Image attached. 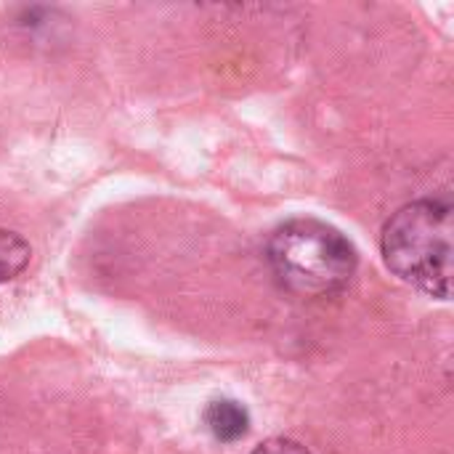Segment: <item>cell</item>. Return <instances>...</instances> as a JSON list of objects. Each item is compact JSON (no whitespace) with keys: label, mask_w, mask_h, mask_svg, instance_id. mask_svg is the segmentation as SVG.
Segmentation results:
<instances>
[{"label":"cell","mask_w":454,"mask_h":454,"mask_svg":"<svg viewBox=\"0 0 454 454\" xmlns=\"http://www.w3.org/2000/svg\"><path fill=\"white\" fill-rule=\"evenodd\" d=\"M253 454H311L301 442L293 439H269L263 442Z\"/></svg>","instance_id":"obj_5"},{"label":"cell","mask_w":454,"mask_h":454,"mask_svg":"<svg viewBox=\"0 0 454 454\" xmlns=\"http://www.w3.org/2000/svg\"><path fill=\"white\" fill-rule=\"evenodd\" d=\"M205 426L218 442H239L250 428V415L234 399H215L205 410Z\"/></svg>","instance_id":"obj_3"},{"label":"cell","mask_w":454,"mask_h":454,"mask_svg":"<svg viewBox=\"0 0 454 454\" xmlns=\"http://www.w3.org/2000/svg\"><path fill=\"white\" fill-rule=\"evenodd\" d=\"M452 234V205L442 200H418L391 215L380 237V250L399 279L434 298H450Z\"/></svg>","instance_id":"obj_2"},{"label":"cell","mask_w":454,"mask_h":454,"mask_svg":"<svg viewBox=\"0 0 454 454\" xmlns=\"http://www.w3.org/2000/svg\"><path fill=\"white\" fill-rule=\"evenodd\" d=\"M277 282L298 298H330L348 287L359 255L343 231L317 218H293L269 239Z\"/></svg>","instance_id":"obj_1"},{"label":"cell","mask_w":454,"mask_h":454,"mask_svg":"<svg viewBox=\"0 0 454 454\" xmlns=\"http://www.w3.org/2000/svg\"><path fill=\"white\" fill-rule=\"evenodd\" d=\"M29 263V245L8 229H0V285L16 279Z\"/></svg>","instance_id":"obj_4"}]
</instances>
